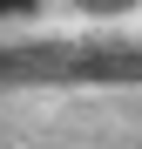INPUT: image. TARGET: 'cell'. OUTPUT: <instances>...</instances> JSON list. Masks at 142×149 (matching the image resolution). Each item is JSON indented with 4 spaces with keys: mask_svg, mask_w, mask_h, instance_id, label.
Listing matches in <instances>:
<instances>
[{
    "mask_svg": "<svg viewBox=\"0 0 142 149\" xmlns=\"http://www.w3.org/2000/svg\"><path fill=\"white\" fill-rule=\"evenodd\" d=\"M41 0H0V20H34Z\"/></svg>",
    "mask_w": 142,
    "mask_h": 149,
    "instance_id": "6da1fadb",
    "label": "cell"
}]
</instances>
